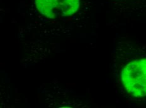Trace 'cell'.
<instances>
[{
    "instance_id": "cell-2",
    "label": "cell",
    "mask_w": 146,
    "mask_h": 108,
    "mask_svg": "<svg viewBox=\"0 0 146 108\" xmlns=\"http://www.w3.org/2000/svg\"><path fill=\"white\" fill-rule=\"evenodd\" d=\"M40 13L48 18L68 17L75 14L80 8V0H35Z\"/></svg>"
},
{
    "instance_id": "cell-1",
    "label": "cell",
    "mask_w": 146,
    "mask_h": 108,
    "mask_svg": "<svg viewBox=\"0 0 146 108\" xmlns=\"http://www.w3.org/2000/svg\"><path fill=\"white\" fill-rule=\"evenodd\" d=\"M125 90L135 98L146 96V58L128 63L121 74Z\"/></svg>"
}]
</instances>
